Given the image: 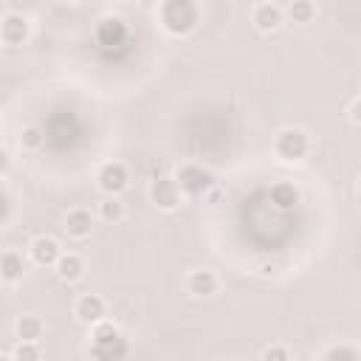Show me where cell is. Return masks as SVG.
I'll return each mask as SVG.
<instances>
[{"mask_svg":"<svg viewBox=\"0 0 361 361\" xmlns=\"http://www.w3.org/2000/svg\"><path fill=\"white\" fill-rule=\"evenodd\" d=\"M161 25L169 34H189L197 25V8L186 0H172L161 6Z\"/></svg>","mask_w":361,"mask_h":361,"instance_id":"obj_1","label":"cell"},{"mask_svg":"<svg viewBox=\"0 0 361 361\" xmlns=\"http://www.w3.org/2000/svg\"><path fill=\"white\" fill-rule=\"evenodd\" d=\"M175 180H178L180 192H186V195H203L209 186H214V175L209 169H203V166H195V164L180 166Z\"/></svg>","mask_w":361,"mask_h":361,"instance_id":"obj_2","label":"cell"},{"mask_svg":"<svg viewBox=\"0 0 361 361\" xmlns=\"http://www.w3.org/2000/svg\"><path fill=\"white\" fill-rule=\"evenodd\" d=\"M307 152V135L302 130H285L276 138V155L285 161H299Z\"/></svg>","mask_w":361,"mask_h":361,"instance_id":"obj_3","label":"cell"},{"mask_svg":"<svg viewBox=\"0 0 361 361\" xmlns=\"http://www.w3.org/2000/svg\"><path fill=\"white\" fill-rule=\"evenodd\" d=\"M149 197H152L155 206L172 212V209H178V203H180V186H178V180H172V178H155L152 186H149Z\"/></svg>","mask_w":361,"mask_h":361,"instance_id":"obj_4","label":"cell"},{"mask_svg":"<svg viewBox=\"0 0 361 361\" xmlns=\"http://www.w3.org/2000/svg\"><path fill=\"white\" fill-rule=\"evenodd\" d=\"M96 180H99V189H102V192H107L110 197H116V195L127 186V169H124V164L110 161V164H104V166L99 169Z\"/></svg>","mask_w":361,"mask_h":361,"instance_id":"obj_5","label":"cell"},{"mask_svg":"<svg viewBox=\"0 0 361 361\" xmlns=\"http://www.w3.org/2000/svg\"><path fill=\"white\" fill-rule=\"evenodd\" d=\"M28 254H31V259H34L37 265H56V262H59V257H62L59 243H56L54 237H48V234L34 237V240H31V245H28Z\"/></svg>","mask_w":361,"mask_h":361,"instance_id":"obj_6","label":"cell"},{"mask_svg":"<svg viewBox=\"0 0 361 361\" xmlns=\"http://www.w3.org/2000/svg\"><path fill=\"white\" fill-rule=\"evenodd\" d=\"M76 319L79 322H85V324H99L102 322V316H104V302H102V296H96V293H85V296H79L76 299Z\"/></svg>","mask_w":361,"mask_h":361,"instance_id":"obj_7","label":"cell"},{"mask_svg":"<svg viewBox=\"0 0 361 361\" xmlns=\"http://www.w3.org/2000/svg\"><path fill=\"white\" fill-rule=\"evenodd\" d=\"M0 37H3L6 45H20L28 37V23L20 14H6L3 25H0Z\"/></svg>","mask_w":361,"mask_h":361,"instance_id":"obj_8","label":"cell"},{"mask_svg":"<svg viewBox=\"0 0 361 361\" xmlns=\"http://www.w3.org/2000/svg\"><path fill=\"white\" fill-rule=\"evenodd\" d=\"M65 231H68L71 237H76V240L87 237V234L93 231V214H90L87 209H73V212H68V217H65Z\"/></svg>","mask_w":361,"mask_h":361,"instance_id":"obj_9","label":"cell"},{"mask_svg":"<svg viewBox=\"0 0 361 361\" xmlns=\"http://www.w3.org/2000/svg\"><path fill=\"white\" fill-rule=\"evenodd\" d=\"M251 17H254V25L259 31H274L282 23V8L274 6V3H259V6H254V14Z\"/></svg>","mask_w":361,"mask_h":361,"instance_id":"obj_10","label":"cell"},{"mask_svg":"<svg viewBox=\"0 0 361 361\" xmlns=\"http://www.w3.org/2000/svg\"><path fill=\"white\" fill-rule=\"evenodd\" d=\"M186 288H189V293H195V296H212V293L217 290V276H214V271H209V268L192 271L189 279H186Z\"/></svg>","mask_w":361,"mask_h":361,"instance_id":"obj_11","label":"cell"},{"mask_svg":"<svg viewBox=\"0 0 361 361\" xmlns=\"http://www.w3.org/2000/svg\"><path fill=\"white\" fill-rule=\"evenodd\" d=\"M14 330H17V338L20 341H31V344H37L39 338H42V322L37 319V316H20L17 319V324H14Z\"/></svg>","mask_w":361,"mask_h":361,"instance_id":"obj_12","label":"cell"},{"mask_svg":"<svg viewBox=\"0 0 361 361\" xmlns=\"http://www.w3.org/2000/svg\"><path fill=\"white\" fill-rule=\"evenodd\" d=\"M82 271H85V265H82V259H79L76 254H62V257H59V262H56V274H59L65 282L79 279V276H82Z\"/></svg>","mask_w":361,"mask_h":361,"instance_id":"obj_13","label":"cell"},{"mask_svg":"<svg viewBox=\"0 0 361 361\" xmlns=\"http://www.w3.org/2000/svg\"><path fill=\"white\" fill-rule=\"evenodd\" d=\"M124 355H127L124 338H118L113 344H93V358L96 361H124Z\"/></svg>","mask_w":361,"mask_h":361,"instance_id":"obj_14","label":"cell"},{"mask_svg":"<svg viewBox=\"0 0 361 361\" xmlns=\"http://www.w3.org/2000/svg\"><path fill=\"white\" fill-rule=\"evenodd\" d=\"M271 200H274L279 209H290V206H296L299 192H296L293 183H276V186L271 189Z\"/></svg>","mask_w":361,"mask_h":361,"instance_id":"obj_15","label":"cell"},{"mask_svg":"<svg viewBox=\"0 0 361 361\" xmlns=\"http://www.w3.org/2000/svg\"><path fill=\"white\" fill-rule=\"evenodd\" d=\"M99 39H102L104 45L121 42V39H124V25H121V20H102V25H99Z\"/></svg>","mask_w":361,"mask_h":361,"instance_id":"obj_16","label":"cell"},{"mask_svg":"<svg viewBox=\"0 0 361 361\" xmlns=\"http://www.w3.org/2000/svg\"><path fill=\"white\" fill-rule=\"evenodd\" d=\"M0 271H3V279L6 282H14L23 274V257L17 251H6L3 259H0Z\"/></svg>","mask_w":361,"mask_h":361,"instance_id":"obj_17","label":"cell"},{"mask_svg":"<svg viewBox=\"0 0 361 361\" xmlns=\"http://www.w3.org/2000/svg\"><path fill=\"white\" fill-rule=\"evenodd\" d=\"M99 214H102V220H107V223H118V220L124 217V203L116 200V197H107V200L99 203Z\"/></svg>","mask_w":361,"mask_h":361,"instance_id":"obj_18","label":"cell"},{"mask_svg":"<svg viewBox=\"0 0 361 361\" xmlns=\"http://www.w3.org/2000/svg\"><path fill=\"white\" fill-rule=\"evenodd\" d=\"M118 338H121V333H118V327L110 324V322H99L96 330H93V344H113V341H118Z\"/></svg>","mask_w":361,"mask_h":361,"instance_id":"obj_19","label":"cell"},{"mask_svg":"<svg viewBox=\"0 0 361 361\" xmlns=\"http://www.w3.org/2000/svg\"><path fill=\"white\" fill-rule=\"evenodd\" d=\"M288 14L296 20V23H310V17L316 14V6L313 3H305V0H296L288 6Z\"/></svg>","mask_w":361,"mask_h":361,"instance_id":"obj_20","label":"cell"},{"mask_svg":"<svg viewBox=\"0 0 361 361\" xmlns=\"http://www.w3.org/2000/svg\"><path fill=\"white\" fill-rule=\"evenodd\" d=\"M11 358H14V361H39V347L31 344V341H20Z\"/></svg>","mask_w":361,"mask_h":361,"instance_id":"obj_21","label":"cell"},{"mask_svg":"<svg viewBox=\"0 0 361 361\" xmlns=\"http://www.w3.org/2000/svg\"><path fill=\"white\" fill-rule=\"evenodd\" d=\"M20 141H23V147H25V149H37V147L45 141V135H42V130H39V127H25V130H23V135H20Z\"/></svg>","mask_w":361,"mask_h":361,"instance_id":"obj_22","label":"cell"},{"mask_svg":"<svg viewBox=\"0 0 361 361\" xmlns=\"http://www.w3.org/2000/svg\"><path fill=\"white\" fill-rule=\"evenodd\" d=\"M262 361H290V355H288V350H285V347L274 344V347H268V350L262 353Z\"/></svg>","mask_w":361,"mask_h":361,"instance_id":"obj_23","label":"cell"},{"mask_svg":"<svg viewBox=\"0 0 361 361\" xmlns=\"http://www.w3.org/2000/svg\"><path fill=\"white\" fill-rule=\"evenodd\" d=\"M324 361H355V355L350 350H330L324 355Z\"/></svg>","mask_w":361,"mask_h":361,"instance_id":"obj_24","label":"cell"},{"mask_svg":"<svg viewBox=\"0 0 361 361\" xmlns=\"http://www.w3.org/2000/svg\"><path fill=\"white\" fill-rule=\"evenodd\" d=\"M350 116H353V121H355V124H361V99L350 107Z\"/></svg>","mask_w":361,"mask_h":361,"instance_id":"obj_25","label":"cell"},{"mask_svg":"<svg viewBox=\"0 0 361 361\" xmlns=\"http://www.w3.org/2000/svg\"><path fill=\"white\" fill-rule=\"evenodd\" d=\"M0 361H14V358L11 355H0Z\"/></svg>","mask_w":361,"mask_h":361,"instance_id":"obj_26","label":"cell"},{"mask_svg":"<svg viewBox=\"0 0 361 361\" xmlns=\"http://www.w3.org/2000/svg\"><path fill=\"white\" fill-rule=\"evenodd\" d=\"M358 186H361V178H358Z\"/></svg>","mask_w":361,"mask_h":361,"instance_id":"obj_27","label":"cell"}]
</instances>
